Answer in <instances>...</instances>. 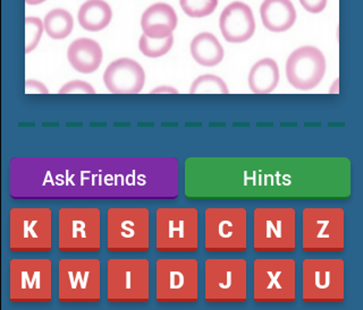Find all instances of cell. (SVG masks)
Segmentation results:
<instances>
[{
	"instance_id": "obj_20",
	"label": "cell",
	"mask_w": 363,
	"mask_h": 310,
	"mask_svg": "<svg viewBox=\"0 0 363 310\" xmlns=\"http://www.w3.org/2000/svg\"><path fill=\"white\" fill-rule=\"evenodd\" d=\"M260 15L264 28L277 33L287 31L296 21V11L291 0H264Z\"/></svg>"
},
{
	"instance_id": "obj_31",
	"label": "cell",
	"mask_w": 363,
	"mask_h": 310,
	"mask_svg": "<svg viewBox=\"0 0 363 310\" xmlns=\"http://www.w3.org/2000/svg\"><path fill=\"white\" fill-rule=\"evenodd\" d=\"M26 94H48V88L43 83L34 79H28L26 83Z\"/></svg>"
},
{
	"instance_id": "obj_15",
	"label": "cell",
	"mask_w": 363,
	"mask_h": 310,
	"mask_svg": "<svg viewBox=\"0 0 363 310\" xmlns=\"http://www.w3.org/2000/svg\"><path fill=\"white\" fill-rule=\"evenodd\" d=\"M326 73V58L319 49L304 45L293 51L286 62V77L293 88L310 91L320 84Z\"/></svg>"
},
{
	"instance_id": "obj_25",
	"label": "cell",
	"mask_w": 363,
	"mask_h": 310,
	"mask_svg": "<svg viewBox=\"0 0 363 310\" xmlns=\"http://www.w3.org/2000/svg\"><path fill=\"white\" fill-rule=\"evenodd\" d=\"M191 94H228L230 90L226 83L219 76L206 74L193 82L190 88Z\"/></svg>"
},
{
	"instance_id": "obj_29",
	"label": "cell",
	"mask_w": 363,
	"mask_h": 310,
	"mask_svg": "<svg viewBox=\"0 0 363 310\" xmlns=\"http://www.w3.org/2000/svg\"><path fill=\"white\" fill-rule=\"evenodd\" d=\"M60 94H94V90L92 85L84 81H71V82L66 83L60 88Z\"/></svg>"
},
{
	"instance_id": "obj_30",
	"label": "cell",
	"mask_w": 363,
	"mask_h": 310,
	"mask_svg": "<svg viewBox=\"0 0 363 310\" xmlns=\"http://www.w3.org/2000/svg\"><path fill=\"white\" fill-rule=\"evenodd\" d=\"M300 3L306 11L312 14H318L326 7L327 0H300Z\"/></svg>"
},
{
	"instance_id": "obj_13",
	"label": "cell",
	"mask_w": 363,
	"mask_h": 310,
	"mask_svg": "<svg viewBox=\"0 0 363 310\" xmlns=\"http://www.w3.org/2000/svg\"><path fill=\"white\" fill-rule=\"evenodd\" d=\"M159 253H196L199 249V212L193 207H162L156 212Z\"/></svg>"
},
{
	"instance_id": "obj_10",
	"label": "cell",
	"mask_w": 363,
	"mask_h": 310,
	"mask_svg": "<svg viewBox=\"0 0 363 310\" xmlns=\"http://www.w3.org/2000/svg\"><path fill=\"white\" fill-rule=\"evenodd\" d=\"M101 248V213L94 207L58 212V249L62 253H98Z\"/></svg>"
},
{
	"instance_id": "obj_18",
	"label": "cell",
	"mask_w": 363,
	"mask_h": 310,
	"mask_svg": "<svg viewBox=\"0 0 363 310\" xmlns=\"http://www.w3.org/2000/svg\"><path fill=\"white\" fill-rule=\"evenodd\" d=\"M141 26L147 37L162 39L173 33L177 26V15L172 6L155 4L142 15Z\"/></svg>"
},
{
	"instance_id": "obj_8",
	"label": "cell",
	"mask_w": 363,
	"mask_h": 310,
	"mask_svg": "<svg viewBox=\"0 0 363 310\" xmlns=\"http://www.w3.org/2000/svg\"><path fill=\"white\" fill-rule=\"evenodd\" d=\"M101 298V264L96 258H62L58 263L62 304H96Z\"/></svg>"
},
{
	"instance_id": "obj_16",
	"label": "cell",
	"mask_w": 363,
	"mask_h": 310,
	"mask_svg": "<svg viewBox=\"0 0 363 310\" xmlns=\"http://www.w3.org/2000/svg\"><path fill=\"white\" fill-rule=\"evenodd\" d=\"M104 83L111 93L138 94L145 86V69L135 60L121 58L106 68Z\"/></svg>"
},
{
	"instance_id": "obj_24",
	"label": "cell",
	"mask_w": 363,
	"mask_h": 310,
	"mask_svg": "<svg viewBox=\"0 0 363 310\" xmlns=\"http://www.w3.org/2000/svg\"><path fill=\"white\" fill-rule=\"evenodd\" d=\"M43 26L51 39H65L73 31V17L65 9H52L45 15Z\"/></svg>"
},
{
	"instance_id": "obj_17",
	"label": "cell",
	"mask_w": 363,
	"mask_h": 310,
	"mask_svg": "<svg viewBox=\"0 0 363 310\" xmlns=\"http://www.w3.org/2000/svg\"><path fill=\"white\" fill-rule=\"evenodd\" d=\"M219 25L223 37L228 42H245L255 34V16L247 4L234 1L221 13Z\"/></svg>"
},
{
	"instance_id": "obj_21",
	"label": "cell",
	"mask_w": 363,
	"mask_h": 310,
	"mask_svg": "<svg viewBox=\"0 0 363 310\" xmlns=\"http://www.w3.org/2000/svg\"><path fill=\"white\" fill-rule=\"evenodd\" d=\"M249 88L255 94H268L275 91L279 83V68L272 58L255 62L247 77Z\"/></svg>"
},
{
	"instance_id": "obj_23",
	"label": "cell",
	"mask_w": 363,
	"mask_h": 310,
	"mask_svg": "<svg viewBox=\"0 0 363 310\" xmlns=\"http://www.w3.org/2000/svg\"><path fill=\"white\" fill-rule=\"evenodd\" d=\"M111 6L105 0H88L79 11V23L86 31L98 32L109 25L111 21Z\"/></svg>"
},
{
	"instance_id": "obj_11",
	"label": "cell",
	"mask_w": 363,
	"mask_h": 310,
	"mask_svg": "<svg viewBox=\"0 0 363 310\" xmlns=\"http://www.w3.org/2000/svg\"><path fill=\"white\" fill-rule=\"evenodd\" d=\"M253 248L258 253H293L296 213L289 207H260L253 213Z\"/></svg>"
},
{
	"instance_id": "obj_32",
	"label": "cell",
	"mask_w": 363,
	"mask_h": 310,
	"mask_svg": "<svg viewBox=\"0 0 363 310\" xmlns=\"http://www.w3.org/2000/svg\"><path fill=\"white\" fill-rule=\"evenodd\" d=\"M151 94H162V93H168V94H177L179 93V91L176 90L175 88H172V86H167V85H162V86H158V88H153L150 92Z\"/></svg>"
},
{
	"instance_id": "obj_2",
	"label": "cell",
	"mask_w": 363,
	"mask_h": 310,
	"mask_svg": "<svg viewBox=\"0 0 363 310\" xmlns=\"http://www.w3.org/2000/svg\"><path fill=\"white\" fill-rule=\"evenodd\" d=\"M204 299L208 304H243L247 299V262L209 258L204 263Z\"/></svg>"
},
{
	"instance_id": "obj_9",
	"label": "cell",
	"mask_w": 363,
	"mask_h": 310,
	"mask_svg": "<svg viewBox=\"0 0 363 310\" xmlns=\"http://www.w3.org/2000/svg\"><path fill=\"white\" fill-rule=\"evenodd\" d=\"M52 248V213L47 207H16L9 212V249L49 253Z\"/></svg>"
},
{
	"instance_id": "obj_22",
	"label": "cell",
	"mask_w": 363,
	"mask_h": 310,
	"mask_svg": "<svg viewBox=\"0 0 363 310\" xmlns=\"http://www.w3.org/2000/svg\"><path fill=\"white\" fill-rule=\"evenodd\" d=\"M191 54L199 65L215 67L224 59V49L211 33H200L191 42Z\"/></svg>"
},
{
	"instance_id": "obj_26",
	"label": "cell",
	"mask_w": 363,
	"mask_h": 310,
	"mask_svg": "<svg viewBox=\"0 0 363 310\" xmlns=\"http://www.w3.org/2000/svg\"><path fill=\"white\" fill-rule=\"evenodd\" d=\"M173 35L162 38V39H153L143 34L140 39L139 48L142 54L149 58H159L169 52L173 47Z\"/></svg>"
},
{
	"instance_id": "obj_5",
	"label": "cell",
	"mask_w": 363,
	"mask_h": 310,
	"mask_svg": "<svg viewBox=\"0 0 363 310\" xmlns=\"http://www.w3.org/2000/svg\"><path fill=\"white\" fill-rule=\"evenodd\" d=\"M345 264L342 258H306L302 264V299L306 304H342Z\"/></svg>"
},
{
	"instance_id": "obj_28",
	"label": "cell",
	"mask_w": 363,
	"mask_h": 310,
	"mask_svg": "<svg viewBox=\"0 0 363 310\" xmlns=\"http://www.w3.org/2000/svg\"><path fill=\"white\" fill-rule=\"evenodd\" d=\"M43 21L38 17H26V54H30L39 45L40 39L43 35Z\"/></svg>"
},
{
	"instance_id": "obj_12",
	"label": "cell",
	"mask_w": 363,
	"mask_h": 310,
	"mask_svg": "<svg viewBox=\"0 0 363 310\" xmlns=\"http://www.w3.org/2000/svg\"><path fill=\"white\" fill-rule=\"evenodd\" d=\"M199 299V263L196 258H160L156 264L159 304H196Z\"/></svg>"
},
{
	"instance_id": "obj_19",
	"label": "cell",
	"mask_w": 363,
	"mask_h": 310,
	"mask_svg": "<svg viewBox=\"0 0 363 310\" xmlns=\"http://www.w3.org/2000/svg\"><path fill=\"white\" fill-rule=\"evenodd\" d=\"M68 62L79 73L91 74L100 67L104 58L99 43L81 38L71 43L67 50Z\"/></svg>"
},
{
	"instance_id": "obj_33",
	"label": "cell",
	"mask_w": 363,
	"mask_h": 310,
	"mask_svg": "<svg viewBox=\"0 0 363 310\" xmlns=\"http://www.w3.org/2000/svg\"><path fill=\"white\" fill-rule=\"evenodd\" d=\"M28 5H40V4L45 3V0H26Z\"/></svg>"
},
{
	"instance_id": "obj_1",
	"label": "cell",
	"mask_w": 363,
	"mask_h": 310,
	"mask_svg": "<svg viewBox=\"0 0 363 310\" xmlns=\"http://www.w3.org/2000/svg\"><path fill=\"white\" fill-rule=\"evenodd\" d=\"M107 299L111 304H147L150 299V263L145 258L107 262Z\"/></svg>"
},
{
	"instance_id": "obj_4",
	"label": "cell",
	"mask_w": 363,
	"mask_h": 310,
	"mask_svg": "<svg viewBox=\"0 0 363 310\" xmlns=\"http://www.w3.org/2000/svg\"><path fill=\"white\" fill-rule=\"evenodd\" d=\"M253 299L257 304H293L296 299L295 260L292 258L255 260Z\"/></svg>"
},
{
	"instance_id": "obj_14",
	"label": "cell",
	"mask_w": 363,
	"mask_h": 310,
	"mask_svg": "<svg viewBox=\"0 0 363 310\" xmlns=\"http://www.w3.org/2000/svg\"><path fill=\"white\" fill-rule=\"evenodd\" d=\"M345 213L340 207H308L302 212V248L306 253L344 251Z\"/></svg>"
},
{
	"instance_id": "obj_27",
	"label": "cell",
	"mask_w": 363,
	"mask_h": 310,
	"mask_svg": "<svg viewBox=\"0 0 363 310\" xmlns=\"http://www.w3.org/2000/svg\"><path fill=\"white\" fill-rule=\"evenodd\" d=\"M179 5L187 16L201 18L213 14L218 6V0H179Z\"/></svg>"
},
{
	"instance_id": "obj_6",
	"label": "cell",
	"mask_w": 363,
	"mask_h": 310,
	"mask_svg": "<svg viewBox=\"0 0 363 310\" xmlns=\"http://www.w3.org/2000/svg\"><path fill=\"white\" fill-rule=\"evenodd\" d=\"M204 249L209 253H244L247 251V209L241 207L206 209Z\"/></svg>"
},
{
	"instance_id": "obj_3",
	"label": "cell",
	"mask_w": 363,
	"mask_h": 310,
	"mask_svg": "<svg viewBox=\"0 0 363 310\" xmlns=\"http://www.w3.org/2000/svg\"><path fill=\"white\" fill-rule=\"evenodd\" d=\"M52 299V263L48 258H14L9 263V300L48 304Z\"/></svg>"
},
{
	"instance_id": "obj_7",
	"label": "cell",
	"mask_w": 363,
	"mask_h": 310,
	"mask_svg": "<svg viewBox=\"0 0 363 310\" xmlns=\"http://www.w3.org/2000/svg\"><path fill=\"white\" fill-rule=\"evenodd\" d=\"M107 248L111 253L149 251V209L143 207H113L108 209Z\"/></svg>"
}]
</instances>
